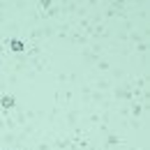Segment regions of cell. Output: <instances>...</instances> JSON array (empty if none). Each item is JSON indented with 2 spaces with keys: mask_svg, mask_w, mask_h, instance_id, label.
<instances>
[{
  "mask_svg": "<svg viewBox=\"0 0 150 150\" xmlns=\"http://www.w3.org/2000/svg\"><path fill=\"white\" fill-rule=\"evenodd\" d=\"M90 95H93L90 83H88V81H81V104H83L86 109L90 106Z\"/></svg>",
  "mask_w": 150,
  "mask_h": 150,
  "instance_id": "30bf717a",
  "label": "cell"
},
{
  "mask_svg": "<svg viewBox=\"0 0 150 150\" xmlns=\"http://www.w3.org/2000/svg\"><path fill=\"white\" fill-rule=\"evenodd\" d=\"M56 81L58 83H76V81H81L74 72H56Z\"/></svg>",
  "mask_w": 150,
  "mask_h": 150,
  "instance_id": "8fae6325",
  "label": "cell"
},
{
  "mask_svg": "<svg viewBox=\"0 0 150 150\" xmlns=\"http://www.w3.org/2000/svg\"><path fill=\"white\" fill-rule=\"evenodd\" d=\"M81 115H83V111H81L79 106H67V109L62 111V127H65V132L74 129L76 125L81 122Z\"/></svg>",
  "mask_w": 150,
  "mask_h": 150,
  "instance_id": "6da1fadb",
  "label": "cell"
},
{
  "mask_svg": "<svg viewBox=\"0 0 150 150\" xmlns=\"http://www.w3.org/2000/svg\"><path fill=\"white\" fill-rule=\"evenodd\" d=\"M88 83L93 86V90H99V93H111V88H113L109 76H97V79H90Z\"/></svg>",
  "mask_w": 150,
  "mask_h": 150,
  "instance_id": "277c9868",
  "label": "cell"
},
{
  "mask_svg": "<svg viewBox=\"0 0 150 150\" xmlns=\"http://www.w3.org/2000/svg\"><path fill=\"white\" fill-rule=\"evenodd\" d=\"M67 42H72V44L79 46V49H86V46L90 44V37H88V35H83L81 30H76V28H74V30L69 33V39H67Z\"/></svg>",
  "mask_w": 150,
  "mask_h": 150,
  "instance_id": "5b68a950",
  "label": "cell"
},
{
  "mask_svg": "<svg viewBox=\"0 0 150 150\" xmlns=\"http://www.w3.org/2000/svg\"><path fill=\"white\" fill-rule=\"evenodd\" d=\"M118 146H127V139L118 132H106L104 134V143H102V150H111L118 148Z\"/></svg>",
  "mask_w": 150,
  "mask_h": 150,
  "instance_id": "7a4b0ae2",
  "label": "cell"
},
{
  "mask_svg": "<svg viewBox=\"0 0 150 150\" xmlns=\"http://www.w3.org/2000/svg\"><path fill=\"white\" fill-rule=\"evenodd\" d=\"M14 143H16V132H2V134H0V148L12 150Z\"/></svg>",
  "mask_w": 150,
  "mask_h": 150,
  "instance_id": "ba28073f",
  "label": "cell"
},
{
  "mask_svg": "<svg viewBox=\"0 0 150 150\" xmlns=\"http://www.w3.org/2000/svg\"><path fill=\"white\" fill-rule=\"evenodd\" d=\"M19 106V99H16V95L12 93H5V95H0V111H14Z\"/></svg>",
  "mask_w": 150,
  "mask_h": 150,
  "instance_id": "3957f363",
  "label": "cell"
},
{
  "mask_svg": "<svg viewBox=\"0 0 150 150\" xmlns=\"http://www.w3.org/2000/svg\"><path fill=\"white\" fill-rule=\"evenodd\" d=\"M146 111H148V104H141V102H136V99L129 102V118L141 120V118L146 115Z\"/></svg>",
  "mask_w": 150,
  "mask_h": 150,
  "instance_id": "8992f818",
  "label": "cell"
},
{
  "mask_svg": "<svg viewBox=\"0 0 150 150\" xmlns=\"http://www.w3.org/2000/svg\"><path fill=\"white\" fill-rule=\"evenodd\" d=\"M79 56L83 58V65H86V67H95V62L102 58V56H97V53H93L88 46H86V49H79Z\"/></svg>",
  "mask_w": 150,
  "mask_h": 150,
  "instance_id": "52a82bcc",
  "label": "cell"
},
{
  "mask_svg": "<svg viewBox=\"0 0 150 150\" xmlns=\"http://www.w3.org/2000/svg\"><path fill=\"white\" fill-rule=\"evenodd\" d=\"M111 67H113V62H111V58H106V56H102L97 62H95V69H97L99 74H104V76L111 72Z\"/></svg>",
  "mask_w": 150,
  "mask_h": 150,
  "instance_id": "9c48e42d",
  "label": "cell"
}]
</instances>
